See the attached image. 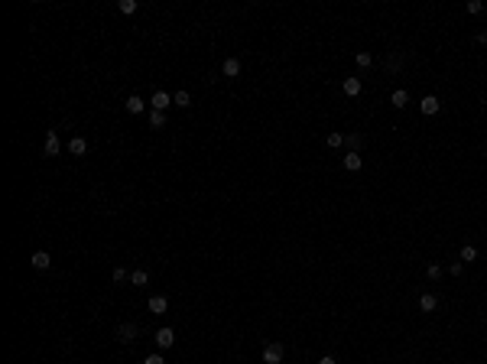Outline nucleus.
Masks as SVG:
<instances>
[{
	"instance_id": "nucleus-14",
	"label": "nucleus",
	"mask_w": 487,
	"mask_h": 364,
	"mask_svg": "<svg viewBox=\"0 0 487 364\" xmlns=\"http://www.w3.org/2000/svg\"><path fill=\"white\" fill-rule=\"evenodd\" d=\"M390 104H393V108H406V104H410V91H406V88H396V91L390 94Z\"/></svg>"
},
{
	"instance_id": "nucleus-3",
	"label": "nucleus",
	"mask_w": 487,
	"mask_h": 364,
	"mask_svg": "<svg viewBox=\"0 0 487 364\" xmlns=\"http://www.w3.org/2000/svg\"><path fill=\"white\" fill-rule=\"evenodd\" d=\"M419 111H422V114H429V117H432V114H439V111H442V101L435 98V94H425V98L419 101Z\"/></svg>"
},
{
	"instance_id": "nucleus-21",
	"label": "nucleus",
	"mask_w": 487,
	"mask_h": 364,
	"mask_svg": "<svg viewBox=\"0 0 487 364\" xmlns=\"http://www.w3.org/2000/svg\"><path fill=\"white\" fill-rule=\"evenodd\" d=\"M137 7H140L137 0H120V3H117V10H120V13H124V16H130V13H137Z\"/></svg>"
},
{
	"instance_id": "nucleus-19",
	"label": "nucleus",
	"mask_w": 487,
	"mask_h": 364,
	"mask_svg": "<svg viewBox=\"0 0 487 364\" xmlns=\"http://www.w3.org/2000/svg\"><path fill=\"white\" fill-rule=\"evenodd\" d=\"M474 260H478V247H474V244H464L461 247V264H474Z\"/></svg>"
},
{
	"instance_id": "nucleus-18",
	"label": "nucleus",
	"mask_w": 487,
	"mask_h": 364,
	"mask_svg": "<svg viewBox=\"0 0 487 364\" xmlns=\"http://www.w3.org/2000/svg\"><path fill=\"white\" fill-rule=\"evenodd\" d=\"M325 143H328V150H338V147H344V133L332 130L328 137H325Z\"/></svg>"
},
{
	"instance_id": "nucleus-11",
	"label": "nucleus",
	"mask_w": 487,
	"mask_h": 364,
	"mask_svg": "<svg viewBox=\"0 0 487 364\" xmlns=\"http://www.w3.org/2000/svg\"><path fill=\"white\" fill-rule=\"evenodd\" d=\"M150 312H153V316H162V312L169 309V299H166V296H150V306H147Z\"/></svg>"
},
{
	"instance_id": "nucleus-23",
	"label": "nucleus",
	"mask_w": 487,
	"mask_h": 364,
	"mask_svg": "<svg viewBox=\"0 0 487 364\" xmlns=\"http://www.w3.org/2000/svg\"><path fill=\"white\" fill-rule=\"evenodd\" d=\"M150 127H166V114L162 111H150Z\"/></svg>"
},
{
	"instance_id": "nucleus-28",
	"label": "nucleus",
	"mask_w": 487,
	"mask_h": 364,
	"mask_svg": "<svg viewBox=\"0 0 487 364\" xmlns=\"http://www.w3.org/2000/svg\"><path fill=\"white\" fill-rule=\"evenodd\" d=\"M143 364H166V358H162V355H147V361H143Z\"/></svg>"
},
{
	"instance_id": "nucleus-25",
	"label": "nucleus",
	"mask_w": 487,
	"mask_h": 364,
	"mask_svg": "<svg viewBox=\"0 0 487 364\" xmlns=\"http://www.w3.org/2000/svg\"><path fill=\"white\" fill-rule=\"evenodd\" d=\"M124 280H130V273L124 267H114V283H124Z\"/></svg>"
},
{
	"instance_id": "nucleus-26",
	"label": "nucleus",
	"mask_w": 487,
	"mask_h": 364,
	"mask_svg": "<svg viewBox=\"0 0 487 364\" xmlns=\"http://www.w3.org/2000/svg\"><path fill=\"white\" fill-rule=\"evenodd\" d=\"M481 10H484L481 0H468V13H481Z\"/></svg>"
},
{
	"instance_id": "nucleus-29",
	"label": "nucleus",
	"mask_w": 487,
	"mask_h": 364,
	"mask_svg": "<svg viewBox=\"0 0 487 364\" xmlns=\"http://www.w3.org/2000/svg\"><path fill=\"white\" fill-rule=\"evenodd\" d=\"M315 364H338V361H335V358L332 355H322V358H318V361Z\"/></svg>"
},
{
	"instance_id": "nucleus-15",
	"label": "nucleus",
	"mask_w": 487,
	"mask_h": 364,
	"mask_svg": "<svg viewBox=\"0 0 487 364\" xmlns=\"http://www.w3.org/2000/svg\"><path fill=\"white\" fill-rule=\"evenodd\" d=\"M435 306H439V296L435 293H425L422 299H419V309L422 312H435Z\"/></svg>"
},
{
	"instance_id": "nucleus-16",
	"label": "nucleus",
	"mask_w": 487,
	"mask_h": 364,
	"mask_svg": "<svg viewBox=\"0 0 487 364\" xmlns=\"http://www.w3.org/2000/svg\"><path fill=\"white\" fill-rule=\"evenodd\" d=\"M361 143H364L361 133H344V147H351V153H361Z\"/></svg>"
},
{
	"instance_id": "nucleus-24",
	"label": "nucleus",
	"mask_w": 487,
	"mask_h": 364,
	"mask_svg": "<svg viewBox=\"0 0 487 364\" xmlns=\"http://www.w3.org/2000/svg\"><path fill=\"white\" fill-rule=\"evenodd\" d=\"M425 277H429V280H439L442 277V264H429V267H425Z\"/></svg>"
},
{
	"instance_id": "nucleus-5",
	"label": "nucleus",
	"mask_w": 487,
	"mask_h": 364,
	"mask_svg": "<svg viewBox=\"0 0 487 364\" xmlns=\"http://www.w3.org/2000/svg\"><path fill=\"white\" fill-rule=\"evenodd\" d=\"M30 264H33V270H49V267H52V257H49V250H36V254L30 257Z\"/></svg>"
},
{
	"instance_id": "nucleus-17",
	"label": "nucleus",
	"mask_w": 487,
	"mask_h": 364,
	"mask_svg": "<svg viewBox=\"0 0 487 364\" xmlns=\"http://www.w3.org/2000/svg\"><path fill=\"white\" fill-rule=\"evenodd\" d=\"M172 104H176V108H192V94L188 91H176L172 94Z\"/></svg>"
},
{
	"instance_id": "nucleus-9",
	"label": "nucleus",
	"mask_w": 487,
	"mask_h": 364,
	"mask_svg": "<svg viewBox=\"0 0 487 364\" xmlns=\"http://www.w3.org/2000/svg\"><path fill=\"white\" fill-rule=\"evenodd\" d=\"M124 108H127V114H143V111H147V101L140 98V94H130V98L124 101Z\"/></svg>"
},
{
	"instance_id": "nucleus-10",
	"label": "nucleus",
	"mask_w": 487,
	"mask_h": 364,
	"mask_svg": "<svg viewBox=\"0 0 487 364\" xmlns=\"http://www.w3.org/2000/svg\"><path fill=\"white\" fill-rule=\"evenodd\" d=\"M221 75H225V78H237V75H240V59L227 55V59H225V65H221Z\"/></svg>"
},
{
	"instance_id": "nucleus-27",
	"label": "nucleus",
	"mask_w": 487,
	"mask_h": 364,
	"mask_svg": "<svg viewBox=\"0 0 487 364\" xmlns=\"http://www.w3.org/2000/svg\"><path fill=\"white\" fill-rule=\"evenodd\" d=\"M461 270H464V264H461V260H455V264L449 267V273H451V277H461Z\"/></svg>"
},
{
	"instance_id": "nucleus-20",
	"label": "nucleus",
	"mask_w": 487,
	"mask_h": 364,
	"mask_svg": "<svg viewBox=\"0 0 487 364\" xmlns=\"http://www.w3.org/2000/svg\"><path fill=\"white\" fill-rule=\"evenodd\" d=\"M130 283H133V286H147V283H150V273L147 270H133L130 273Z\"/></svg>"
},
{
	"instance_id": "nucleus-13",
	"label": "nucleus",
	"mask_w": 487,
	"mask_h": 364,
	"mask_svg": "<svg viewBox=\"0 0 487 364\" xmlns=\"http://www.w3.org/2000/svg\"><path fill=\"white\" fill-rule=\"evenodd\" d=\"M361 166H364V156H361V153H351V150H348V153H344V169H348V172H357Z\"/></svg>"
},
{
	"instance_id": "nucleus-1",
	"label": "nucleus",
	"mask_w": 487,
	"mask_h": 364,
	"mask_svg": "<svg viewBox=\"0 0 487 364\" xmlns=\"http://www.w3.org/2000/svg\"><path fill=\"white\" fill-rule=\"evenodd\" d=\"M283 355H286L283 345H279V341H270V345L263 348V364H279V361H283Z\"/></svg>"
},
{
	"instance_id": "nucleus-8",
	"label": "nucleus",
	"mask_w": 487,
	"mask_h": 364,
	"mask_svg": "<svg viewBox=\"0 0 487 364\" xmlns=\"http://www.w3.org/2000/svg\"><path fill=\"white\" fill-rule=\"evenodd\" d=\"M137 332H140V328L133 325V322H124V325L117 328V338L124 341V345H130V341H137Z\"/></svg>"
},
{
	"instance_id": "nucleus-6",
	"label": "nucleus",
	"mask_w": 487,
	"mask_h": 364,
	"mask_svg": "<svg viewBox=\"0 0 487 364\" xmlns=\"http://www.w3.org/2000/svg\"><path fill=\"white\" fill-rule=\"evenodd\" d=\"M46 156H59V150H62V140H59V133L55 130H46Z\"/></svg>"
},
{
	"instance_id": "nucleus-2",
	"label": "nucleus",
	"mask_w": 487,
	"mask_h": 364,
	"mask_svg": "<svg viewBox=\"0 0 487 364\" xmlns=\"http://www.w3.org/2000/svg\"><path fill=\"white\" fill-rule=\"evenodd\" d=\"M166 108H172V94L169 91H156L153 98H150V111H162V114H166Z\"/></svg>"
},
{
	"instance_id": "nucleus-4",
	"label": "nucleus",
	"mask_w": 487,
	"mask_h": 364,
	"mask_svg": "<svg viewBox=\"0 0 487 364\" xmlns=\"http://www.w3.org/2000/svg\"><path fill=\"white\" fill-rule=\"evenodd\" d=\"M153 341L159 345V348H172V345H176V332H172V328L166 325V328H159V332L153 335Z\"/></svg>"
},
{
	"instance_id": "nucleus-7",
	"label": "nucleus",
	"mask_w": 487,
	"mask_h": 364,
	"mask_svg": "<svg viewBox=\"0 0 487 364\" xmlns=\"http://www.w3.org/2000/svg\"><path fill=\"white\" fill-rule=\"evenodd\" d=\"M341 88H344V94H348V98H357V94H361V88H364V81L357 75H351V78H344V81H341Z\"/></svg>"
},
{
	"instance_id": "nucleus-12",
	"label": "nucleus",
	"mask_w": 487,
	"mask_h": 364,
	"mask_svg": "<svg viewBox=\"0 0 487 364\" xmlns=\"http://www.w3.org/2000/svg\"><path fill=\"white\" fill-rule=\"evenodd\" d=\"M69 153L72 156H85L88 153V140L85 137H72L69 140Z\"/></svg>"
},
{
	"instance_id": "nucleus-22",
	"label": "nucleus",
	"mask_w": 487,
	"mask_h": 364,
	"mask_svg": "<svg viewBox=\"0 0 487 364\" xmlns=\"http://www.w3.org/2000/svg\"><path fill=\"white\" fill-rule=\"evenodd\" d=\"M354 59H357V69H371V65H374V55L371 52H354Z\"/></svg>"
}]
</instances>
